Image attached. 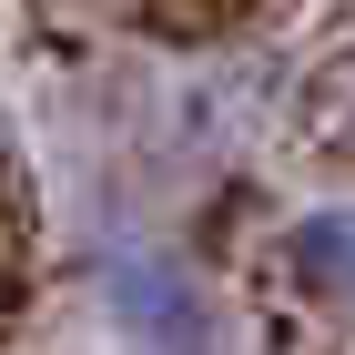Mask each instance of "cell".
<instances>
[{
    "label": "cell",
    "instance_id": "1",
    "mask_svg": "<svg viewBox=\"0 0 355 355\" xmlns=\"http://www.w3.org/2000/svg\"><path fill=\"white\" fill-rule=\"evenodd\" d=\"M92 304L132 355H234V315L203 284V264L153 234H102L92 244Z\"/></svg>",
    "mask_w": 355,
    "mask_h": 355
},
{
    "label": "cell",
    "instance_id": "2",
    "mask_svg": "<svg viewBox=\"0 0 355 355\" xmlns=\"http://www.w3.org/2000/svg\"><path fill=\"white\" fill-rule=\"evenodd\" d=\"M274 274H284V295H295L304 315L355 325V193L304 203V214L274 234Z\"/></svg>",
    "mask_w": 355,
    "mask_h": 355
},
{
    "label": "cell",
    "instance_id": "3",
    "mask_svg": "<svg viewBox=\"0 0 355 355\" xmlns=\"http://www.w3.org/2000/svg\"><path fill=\"white\" fill-rule=\"evenodd\" d=\"M345 122H355V61H345Z\"/></svg>",
    "mask_w": 355,
    "mask_h": 355
}]
</instances>
